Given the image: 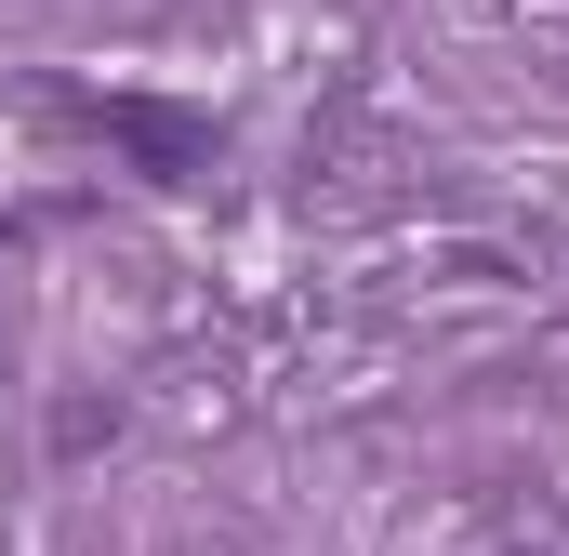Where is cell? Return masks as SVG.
Masks as SVG:
<instances>
[{
    "instance_id": "obj_1",
    "label": "cell",
    "mask_w": 569,
    "mask_h": 556,
    "mask_svg": "<svg viewBox=\"0 0 569 556\" xmlns=\"http://www.w3.org/2000/svg\"><path fill=\"white\" fill-rule=\"evenodd\" d=\"M120 133H133V146H146V159H172V172H186V159H199V146L172 133V120H159V107H120Z\"/></svg>"
}]
</instances>
